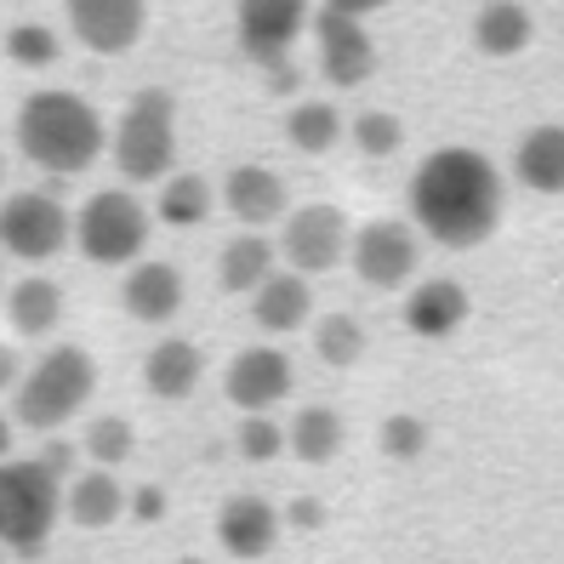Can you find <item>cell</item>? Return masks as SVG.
Instances as JSON below:
<instances>
[{
    "label": "cell",
    "instance_id": "1",
    "mask_svg": "<svg viewBox=\"0 0 564 564\" xmlns=\"http://www.w3.org/2000/svg\"><path fill=\"white\" fill-rule=\"evenodd\" d=\"M411 223L445 251H474L502 223V172L479 149H434L411 177Z\"/></svg>",
    "mask_w": 564,
    "mask_h": 564
},
{
    "label": "cell",
    "instance_id": "2",
    "mask_svg": "<svg viewBox=\"0 0 564 564\" xmlns=\"http://www.w3.org/2000/svg\"><path fill=\"white\" fill-rule=\"evenodd\" d=\"M109 131L80 91H35L18 109V149L29 165H41L52 177H80L97 165Z\"/></svg>",
    "mask_w": 564,
    "mask_h": 564
},
{
    "label": "cell",
    "instance_id": "3",
    "mask_svg": "<svg viewBox=\"0 0 564 564\" xmlns=\"http://www.w3.org/2000/svg\"><path fill=\"white\" fill-rule=\"evenodd\" d=\"M91 388H97V365L86 348L63 343V348H46L35 365L23 371V382L12 388V416L29 434H57L69 416H80L91 405Z\"/></svg>",
    "mask_w": 564,
    "mask_h": 564
},
{
    "label": "cell",
    "instance_id": "4",
    "mask_svg": "<svg viewBox=\"0 0 564 564\" xmlns=\"http://www.w3.org/2000/svg\"><path fill=\"white\" fill-rule=\"evenodd\" d=\"M63 513V479L41 456L0 462V547L18 558H41Z\"/></svg>",
    "mask_w": 564,
    "mask_h": 564
},
{
    "label": "cell",
    "instance_id": "5",
    "mask_svg": "<svg viewBox=\"0 0 564 564\" xmlns=\"http://www.w3.org/2000/svg\"><path fill=\"white\" fill-rule=\"evenodd\" d=\"M115 165L126 183H165L177 165V104L172 91H138L126 104V115L115 120Z\"/></svg>",
    "mask_w": 564,
    "mask_h": 564
},
{
    "label": "cell",
    "instance_id": "6",
    "mask_svg": "<svg viewBox=\"0 0 564 564\" xmlns=\"http://www.w3.org/2000/svg\"><path fill=\"white\" fill-rule=\"evenodd\" d=\"M149 228H154V212L131 188H97L75 212V246L80 257L104 262V269H126V262H143Z\"/></svg>",
    "mask_w": 564,
    "mask_h": 564
},
{
    "label": "cell",
    "instance_id": "7",
    "mask_svg": "<svg viewBox=\"0 0 564 564\" xmlns=\"http://www.w3.org/2000/svg\"><path fill=\"white\" fill-rule=\"evenodd\" d=\"M75 240V212L46 188H23L0 200V251L18 262H52Z\"/></svg>",
    "mask_w": 564,
    "mask_h": 564
},
{
    "label": "cell",
    "instance_id": "8",
    "mask_svg": "<svg viewBox=\"0 0 564 564\" xmlns=\"http://www.w3.org/2000/svg\"><path fill=\"white\" fill-rule=\"evenodd\" d=\"M235 23H240V46L251 63L274 75V86H296L291 69V41L308 23V0H235Z\"/></svg>",
    "mask_w": 564,
    "mask_h": 564
},
{
    "label": "cell",
    "instance_id": "9",
    "mask_svg": "<svg viewBox=\"0 0 564 564\" xmlns=\"http://www.w3.org/2000/svg\"><path fill=\"white\" fill-rule=\"evenodd\" d=\"M348 240H354L348 217L337 206H296V212L280 217V246L274 251L291 274L314 280V274H330L348 257Z\"/></svg>",
    "mask_w": 564,
    "mask_h": 564
},
{
    "label": "cell",
    "instance_id": "10",
    "mask_svg": "<svg viewBox=\"0 0 564 564\" xmlns=\"http://www.w3.org/2000/svg\"><path fill=\"white\" fill-rule=\"evenodd\" d=\"M348 262H354V274L371 291H400L422 269V240H416L411 223L377 217V223H365L359 235L348 240Z\"/></svg>",
    "mask_w": 564,
    "mask_h": 564
},
{
    "label": "cell",
    "instance_id": "11",
    "mask_svg": "<svg viewBox=\"0 0 564 564\" xmlns=\"http://www.w3.org/2000/svg\"><path fill=\"white\" fill-rule=\"evenodd\" d=\"M314 41H319V75L337 86V91L365 86V80L377 75V41L365 35V18L319 7L314 12Z\"/></svg>",
    "mask_w": 564,
    "mask_h": 564
},
{
    "label": "cell",
    "instance_id": "12",
    "mask_svg": "<svg viewBox=\"0 0 564 564\" xmlns=\"http://www.w3.org/2000/svg\"><path fill=\"white\" fill-rule=\"evenodd\" d=\"M228 405H240V416H274V405L291 393V359L280 348H240L223 371Z\"/></svg>",
    "mask_w": 564,
    "mask_h": 564
},
{
    "label": "cell",
    "instance_id": "13",
    "mask_svg": "<svg viewBox=\"0 0 564 564\" xmlns=\"http://www.w3.org/2000/svg\"><path fill=\"white\" fill-rule=\"evenodd\" d=\"M149 0H69V29L75 41L97 57H120L143 41Z\"/></svg>",
    "mask_w": 564,
    "mask_h": 564
},
{
    "label": "cell",
    "instance_id": "14",
    "mask_svg": "<svg viewBox=\"0 0 564 564\" xmlns=\"http://www.w3.org/2000/svg\"><path fill=\"white\" fill-rule=\"evenodd\" d=\"M223 206L235 223H246L251 235H262L269 223H280L291 212V194H285V177L269 172V165H235L223 177Z\"/></svg>",
    "mask_w": 564,
    "mask_h": 564
},
{
    "label": "cell",
    "instance_id": "15",
    "mask_svg": "<svg viewBox=\"0 0 564 564\" xmlns=\"http://www.w3.org/2000/svg\"><path fill=\"white\" fill-rule=\"evenodd\" d=\"M280 508L262 496H228L217 513V542L228 558H269L280 547Z\"/></svg>",
    "mask_w": 564,
    "mask_h": 564
},
{
    "label": "cell",
    "instance_id": "16",
    "mask_svg": "<svg viewBox=\"0 0 564 564\" xmlns=\"http://www.w3.org/2000/svg\"><path fill=\"white\" fill-rule=\"evenodd\" d=\"M468 314H474L468 291H462L456 280H445V274L416 280L411 296H405V325H411V337H427V343L456 337V330L468 325Z\"/></svg>",
    "mask_w": 564,
    "mask_h": 564
},
{
    "label": "cell",
    "instance_id": "17",
    "mask_svg": "<svg viewBox=\"0 0 564 564\" xmlns=\"http://www.w3.org/2000/svg\"><path fill=\"white\" fill-rule=\"evenodd\" d=\"M120 303H126L131 319H143V325L177 319V314H183V274L172 269V262H160V257L131 262L126 285H120Z\"/></svg>",
    "mask_w": 564,
    "mask_h": 564
},
{
    "label": "cell",
    "instance_id": "18",
    "mask_svg": "<svg viewBox=\"0 0 564 564\" xmlns=\"http://www.w3.org/2000/svg\"><path fill=\"white\" fill-rule=\"evenodd\" d=\"M308 314H314V280L291 274V269L269 274L251 291V319H257V330H269V337H291V330H303Z\"/></svg>",
    "mask_w": 564,
    "mask_h": 564
},
{
    "label": "cell",
    "instance_id": "19",
    "mask_svg": "<svg viewBox=\"0 0 564 564\" xmlns=\"http://www.w3.org/2000/svg\"><path fill=\"white\" fill-rule=\"evenodd\" d=\"M63 513L80 530H109L126 519V485L115 479V468H86L63 485Z\"/></svg>",
    "mask_w": 564,
    "mask_h": 564
},
{
    "label": "cell",
    "instance_id": "20",
    "mask_svg": "<svg viewBox=\"0 0 564 564\" xmlns=\"http://www.w3.org/2000/svg\"><path fill=\"white\" fill-rule=\"evenodd\" d=\"M200 371H206L200 343L165 337V343H154L149 359H143V388L154 393V400H188V393L200 388Z\"/></svg>",
    "mask_w": 564,
    "mask_h": 564
},
{
    "label": "cell",
    "instance_id": "21",
    "mask_svg": "<svg viewBox=\"0 0 564 564\" xmlns=\"http://www.w3.org/2000/svg\"><path fill=\"white\" fill-rule=\"evenodd\" d=\"M0 303H7V319H12L18 337H52L63 325L69 296H63V285L46 280V274H23L12 291H0Z\"/></svg>",
    "mask_w": 564,
    "mask_h": 564
},
{
    "label": "cell",
    "instance_id": "22",
    "mask_svg": "<svg viewBox=\"0 0 564 564\" xmlns=\"http://www.w3.org/2000/svg\"><path fill=\"white\" fill-rule=\"evenodd\" d=\"M513 177L530 194H564V126H530L513 149Z\"/></svg>",
    "mask_w": 564,
    "mask_h": 564
},
{
    "label": "cell",
    "instance_id": "23",
    "mask_svg": "<svg viewBox=\"0 0 564 564\" xmlns=\"http://www.w3.org/2000/svg\"><path fill=\"white\" fill-rule=\"evenodd\" d=\"M269 274H280V251H274L269 235H251V228H240V235L223 246V257H217V280H223V291H235V296H251Z\"/></svg>",
    "mask_w": 564,
    "mask_h": 564
},
{
    "label": "cell",
    "instance_id": "24",
    "mask_svg": "<svg viewBox=\"0 0 564 564\" xmlns=\"http://www.w3.org/2000/svg\"><path fill=\"white\" fill-rule=\"evenodd\" d=\"M343 440H348V427H343V416L330 411V405H303V411L291 416V427H285L291 456L308 462V468H325V462L343 451Z\"/></svg>",
    "mask_w": 564,
    "mask_h": 564
},
{
    "label": "cell",
    "instance_id": "25",
    "mask_svg": "<svg viewBox=\"0 0 564 564\" xmlns=\"http://www.w3.org/2000/svg\"><path fill=\"white\" fill-rule=\"evenodd\" d=\"M530 12L519 7V0H485L479 18H474V46L485 57H519L530 46Z\"/></svg>",
    "mask_w": 564,
    "mask_h": 564
},
{
    "label": "cell",
    "instance_id": "26",
    "mask_svg": "<svg viewBox=\"0 0 564 564\" xmlns=\"http://www.w3.org/2000/svg\"><path fill=\"white\" fill-rule=\"evenodd\" d=\"M212 206H217L212 183L194 177V172H172V177L160 183V194H154V212H160L165 228H194V223H206Z\"/></svg>",
    "mask_w": 564,
    "mask_h": 564
},
{
    "label": "cell",
    "instance_id": "27",
    "mask_svg": "<svg viewBox=\"0 0 564 564\" xmlns=\"http://www.w3.org/2000/svg\"><path fill=\"white\" fill-rule=\"evenodd\" d=\"M343 131H348V120L337 115V104H319V97L296 104V109H291V120H285V138H291V149H296V154H330Z\"/></svg>",
    "mask_w": 564,
    "mask_h": 564
},
{
    "label": "cell",
    "instance_id": "28",
    "mask_svg": "<svg viewBox=\"0 0 564 564\" xmlns=\"http://www.w3.org/2000/svg\"><path fill=\"white\" fill-rule=\"evenodd\" d=\"M131 451H138V434H131L126 416H91L86 440H80V456L91 462V468H120Z\"/></svg>",
    "mask_w": 564,
    "mask_h": 564
},
{
    "label": "cell",
    "instance_id": "29",
    "mask_svg": "<svg viewBox=\"0 0 564 564\" xmlns=\"http://www.w3.org/2000/svg\"><path fill=\"white\" fill-rule=\"evenodd\" d=\"M314 348H319L325 365L348 371V365H359V354H365V325H359L354 314H325V319L314 325Z\"/></svg>",
    "mask_w": 564,
    "mask_h": 564
},
{
    "label": "cell",
    "instance_id": "30",
    "mask_svg": "<svg viewBox=\"0 0 564 564\" xmlns=\"http://www.w3.org/2000/svg\"><path fill=\"white\" fill-rule=\"evenodd\" d=\"M348 138H354V149H359V154L388 160V154H400L405 126H400V115H388V109H365V115H354Z\"/></svg>",
    "mask_w": 564,
    "mask_h": 564
},
{
    "label": "cell",
    "instance_id": "31",
    "mask_svg": "<svg viewBox=\"0 0 564 564\" xmlns=\"http://www.w3.org/2000/svg\"><path fill=\"white\" fill-rule=\"evenodd\" d=\"M7 57L23 63V69H46V63H57V35L46 23H18L7 35Z\"/></svg>",
    "mask_w": 564,
    "mask_h": 564
},
{
    "label": "cell",
    "instance_id": "32",
    "mask_svg": "<svg viewBox=\"0 0 564 564\" xmlns=\"http://www.w3.org/2000/svg\"><path fill=\"white\" fill-rule=\"evenodd\" d=\"M246 462H274L285 451V427L274 416H240V434H235Z\"/></svg>",
    "mask_w": 564,
    "mask_h": 564
},
{
    "label": "cell",
    "instance_id": "33",
    "mask_svg": "<svg viewBox=\"0 0 564 564\" xmlns=\"http://www.w3.org/2000/svg\"><path fill=\"white\" fill-rule=\"evenodd\" d=\"M382 451L393 456V462H416L422 451H427V422L422 416H411V411H400V416H388L382 422Z\"/></svg>",
    "mask_w": 564,
    "mask_h": 564
},
{
    "label": "cell",
    "instance_id": "34",
    "mask_svg": "<svg viewBox=\"0 0 564 564\" xmlns=\"http://www.w3.org/2000/svg\"><path fill=\"white\" fill-rule=\"evenodd\" d=\"M126 513L138 519V524H160V519H165V490H160V485L126 490Z\"/></svg>",
    "mask_w": 564,
    "mask_h": 564
},
{
    "label": "cell",
    "instance_id": "35",
    "mask_svg": "<svg viewBox=\"0 0 564 564\" xmlns=\"http://www.w3.org/2000/svg\"><path fill=\"white\" fill-rule=\"evenodd\" d=\"M75 456H80V445H63V440H46V445H41V462H46L63 485L75 479Z\"/></svg>",
    "mask_w": 564,
    "mask_h": 564
},
{
    "label": "cell",
    "instance_id": "36",
    "mask_svg": "<svg viewBox=\"0 0 564 564\" xmlns=\"http://www.w3.org/2000/svg\"><path fill=\"white\" fill-rule=\"evenodd\" d=\"M23 382V371H18V354L7 348V343H0V393H12Z\"/></svg>",
    "mask_w": 564,
    "mask_h": 564
},
{
    "label": "cell",
    "instance_id": "37",
    "mask_svg": "<svg viewBox=\"0 0 564 564\" xmlns=\"http://www.w3.org/2000/svg\"><path fill=\"white\" fill-rule=\"evenodd\" d=\"M330 12H348V18H365V12H377V7H388V0H325Z\"/></svg>",
    "mask_w": 564,
    "mask_h": 564
},
{
    "label": "cell",
    "instance_id": "38",
    "mask_svg": "<svg viewBox=\"0 0 564 564\" xmlns=\"http://www.w3.org/2000/svg\"><path fill=\"white\" fill-rule=\"evenodd\" d=\"M319 519H325V508H319V502H296V508H291V524H308V530H314Z\"/></svg>",
    "mask_w": 564,
    "mask_h": 564
},
{
    "label": "cell",
    "instance_id": "39",
    "mask_svg": "<svg viewBox=\"0 0 564 564\" xmlns=\"http://www.w3.org/2000/svg\"><path fill=\"white\" fill-rule=\"evenodd\" d=\"M7 456H12V416L0 411V462H7Z\"/></svg>",
    "mask_w": 564,
    "mask_h": 564
},
{
    "label": "cell",
    "instance_id": "40",
    "mask_svg": "<svg viewBox=\"0 0 564 564\" xmlns=\"http://www.w3.org/2000/svg\"><path fill=\"white\" fill-rule=\"evenodd\" d=\"M172 564H206V558H194V553H183V558H172Z\"/></svg>",
    "mask_w": 564,
    "mask_h": 564
},
{
    "label": "cell",
    "instance_id": "41",
    "mask_svg": "<svg viewBox=\"0 0 564 564\" xmlns=\"http://www.w3.org/2000/svg\"><path fill=\"white\" fill-rule=\"evenodd\" d=\"M0 177H7V154H0Z\"/></svg>",
    "mask_w": 564,
    "mask_h": 564
},
{
    "label": "cell",
    "instance_id": "42",
    "mask_svg": "<svg viewBox=\"0 0 564 564\" xmlns=\"http://www.w3.org/2000/svg\"><path fill=\"white\" fill-rule=\"evenodd\" d=\"M0 564H7V547H0Z\"/></svg>",
    "mask_w": 564,
    "mask_h": 564
},
{
    "label": "cell",
    "instance_id": "43",
    "mask_svg": "<svg viewBox=\"0 0 564 564\" xmlns=\"http://www.w3.org/2000/svg\"><path fill=\"white\" fill-rule=\"evenodd\" d=\"M18 564H35V558H18Z\"/></svg>",
    "mask_w": 564,
    "mask_h": 564
}]
</instances>
